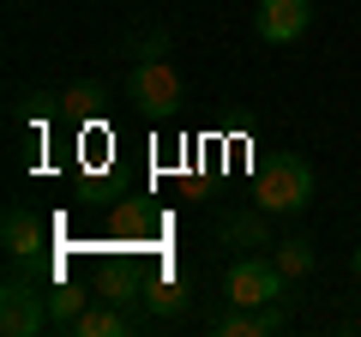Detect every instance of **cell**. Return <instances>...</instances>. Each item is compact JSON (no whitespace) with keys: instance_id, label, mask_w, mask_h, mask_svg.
I'll return each mask as SVG.
<instances>
[{"instance_id":"9c48e42d","label":"cell","mask_w":361,"mask_h":337,"mask_svg":"<svg viewBox=\"0 0 361 337\" xmlns=\"http://www.w3.org/2000/svg\"><path fill=\"white\" fill-rule=\"evenodd\" d=\"M127 331H139V325H133L127 313L115 307V301L97 295V301H90V307L73 319V331H66V337H127Z\"/></svg>"},{"instance_id":"3957f363","label":"cell","mask_w":361,"mask_h":337,"mask_svg":"<svg viewBox=\"0 0 361 337\" xmlns=\"http://www.w3.org/2000/svg\"><path fill=\"white\" fill-rule=\"evenodd\" d=\"M283 289H289V277L277 271L271 253H241V259L223 271V295H229V307H277Z\"/></svg>"},{"instance_id":"7a4b0ae2","label":"cell","mask_w":361,"mask_h":337,"mask_svg":"<svg viewBox=\"0 0 361 337\" xmlns=\"http://www.w3.org/2000/svg\"><path fill=\"white\" fill-rule=\"evenodd\" d=\"M0 331H6V337H42V331H54L49 289H42V277H30L25 265H13L6 283H0Z\"/></svg>"},{"instance_id":"30bf717a","label":"cell","mask_w":361,"mask_h":337,"mask_svg":"<svg viewBox=\"0 0 361 337\" xmlns=\"http://www.w3.org/2000/svg\"><path fill=\"white\" fill-rule=\"evenodd\" d=\"M145 301H151V313H157V319H180V313L193 307V289H187V277H175V271H169V277H157V283L145 289Z\"/></svg>"},{"instance_id":"7c38bea8","label":"cell","mask_w":361,"mask_h":337,"mask_svg":"<svg viewBox=\"0 0 361 337\" xmlns=\"http://www.w3.org/2000/svg\"><path fill=\"white\" fill-rule=\"evenodd\" d=\"M103 103H109V91L97 85V78H85V85H73V91L61 97V115L66 121H97V115H103Z\"/></svg>"},{"instance_id":"6da1fadb","label":"cell","mask_w":361,"mask_h":337,"mask_svg":"<svg viewBox=\"0 0 361 337\" xmlns=\"http://www.w3.org/2000/svg\"><path fill=\"white\" fill-rule=\"evenodd\" d=\"M313 199V163L301 151H277L265 168H259L253 181V205L271 211V217H295V211H307Z\"/></svg>"},{"instance_id":"ba28073f","label":"cell","mask_w":361,"mask_h":337,"mask_svg":"<svg viewBox=\"0 0 361 337\" xmlns=\"http://www.w3.org/2000/svg\"><path fill=\"white\" fill-rule=\"evenodd\" d=\"M283 325V301L277 307H223L211 319V337H271Z\"/></svg>"},{"instance_id":"8992f818","label":"cell","mask_w":361,"mask_h":337,"mask_svg":"<svg viewBox=\"0 0 361 337\" xmlns=\"http://www.w3.org/2000/svg\"><path fill=\"white\" fill-rule=\"evenodd\" d=\"M0 241H6V259L30 271V265L49 253V223H42L30 205H6V217H0Z\"/></svg>"},{"instance_id":"8fae6325","label":"cell","mask_w":361,"mask_h":337,"mask_svg":"<svg viewBox=\"0 0 361 337\" xmlns=\"http://www.w3.org/2000/svg\"><path fill=\"white\" fill-rule=\"evenodd\" d=\"M271 259H277V271H283L289 283H301V277L313 271V241L307 235H283V241L271 247Z\"/></svg>"},{"instance_id":"5bb4252c","label":"cell","mask_w":361,"mask_h":337,"mask_svg":"<svg viewBox=\"0 0 361 337\" xmlns=\"http://www.w3.org/2000/svg\"><path fill=\"white\" fill-rule=\"evenodd\" d=\"M349 271H355V283H361V247H355V259H349Z\"/></svg>"},{"instance_id":"5b68a950","label":"cell","mask_w":361,"mask_h":337,"mask_svg":"<svg viewBox=\"0 0 361 337\" xmlns=\"http://www.w3.org/2000/svg\"><path fill=\"white\" fill-rule=\"evenodd\" d=\"M313 25V0H259L253 6V37L283 49V42H301Z\"/></svg>"},{"instance_id":"4fadbf2b","label":"cell","mask_w":361,"mask_h":337,"mask_svg":"<svg viewBox=\"0 0 361 337\" xmlns=\"http://www.w3.org/2000/svg\"><path fill=\"white\" fill-rule=\"evenodd\" d=\"M90 307V295L85 289H73V283H54L49 289V319H54V331H73V319Z\"/></svg>"},{"instance_id":"277c9868","label":"cell","mask_w":361,"mask_h":337,"mask_svg":"<svg viewBox=\"0 0 361 337\" xmlns=\"http://www.w3.org/2000/svg\"><path fill=\"white\" fill-rule=\"evenodd\" d=\"M127 103H139L151 121H169L180 109V73L157 54V61H133L127 73Z\"/></svg>"},{"instance_id":"52a82bcc","label":"cell","mask_w":361,"mask_h":337,"mask_svg":"<svg viewBox=\"0 0 361 337\" xmlns=\"http://www.w3.org/2000/svg\"><path fill=\"white\" fill-rule=\"evenodd\" d=\"M217 241L223 247H241V253H265V247H277L271 241V211H223L217 217Z\"/></svg>"}]
</instances>
